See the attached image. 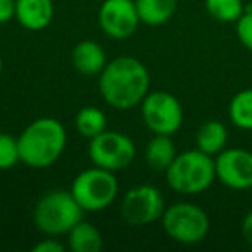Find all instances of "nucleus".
I'll return each mask as SVG.
<instances>
[{"label": "nucleus", "mask_w": 252, "mask_h": 252, "mask_svg": "<svg viewBox=\"0 0 252 252\" xmlns=\"http://www.w3.org/2000/svg\"><path fill=\"white\" fill-rule=\"evenodd\" d=\"M151 76L144 64L130 56L116 57L98 74V90L114 109H131L149 94Z\"/></svg>", "instance_id": "nucleus-1"}, {"label": "nucleus", "mask_w": 252, "mask_h": 252, "mask_svg": "<svg viewBox=\"0 0 252 252\" xmlns=\"http://www.w3.org/2000/svg\"><path fill=\"white\" fill-rule=\"evenodd\" d=\"M66 142L63 123L54 118H40L19 135V158L30 168H49L63 156Z\"/></svg>", "instance_id": "nucleus-2"}, {"label": "nucleus", "mask_w": 252, "mask_h": 252, "mask_svg": "<svg viewBox=\"0 0 252 252\" xmlns=\"http://www.w3.org/2000/svg\"><path fill=\"white\" fill-rule=\"evenodd\" d=\"M216 178V166L213 156L204 154L202 151L182 152L175 158L166 169V182L175 192L192 195L200 193L213 185Z\"/></svg>", "instance_id": "nucleus-3"}, {"label": "nucleus", "mask_w": 252, "mask_h": 252, "mask_svg": "<svg viewBox=\"0 0 252 252\" xmlns=\"http://www.w3.org/2000/svg\"><path fill=\"white\" fill-rule=\"evenodd\" d=\"M33 220L36 228L43 233L63 235L69 233L71 228L83 220V209L71 190H54L38 200Z\"/></svg>", "instance_id": "nucleus-4"}, {"label": "nucleus", "mask_w": 252, "mask_h": 252, "mask_svg": "<svg viewBox=\"0 0 252 252\" xmlns=\"http://www.w3.org/2000/svg\"><path fill=\"white\" fill-rule=\"evenodd\" d=\"M118 180L114 173L104 168H90L81 171L71 185V193L83 211H102L114 202L118 195Z\"/></svg>", "instance_id": "nucleus-5"}, {"label": "nucleus", "mask_w": 252, "mask_h": 252, "mask_svg": "<svg viewBox=\"0 0 252 252\" xmlns=\"http://www.w3.org/2000/svg\"><path fill=\"white\" fill-rule=\"evenodd\" d=\"M162 228L180 244H199L209 233V218L202 207L190 202H178L162 213Z\"/></svg>", "instance_id": "nucleus-6"}, {"label": "nucleus", "mask_w": 252, "mask_h": 252, "mask_svg": "<svg viewBox=\"0 0 252 252\" xmlns=\"http://www.w3.org/2000/svg\"><path fill=\"white\" fill-rule=\"evenodd\" d=\"M88 156L94 166L114 173L131 164L135 159V144L128 135L105 130L97 137L90 138Z\"/></svg>", "instance_id": "nucleus-7"}, {"label": "nucleus", "mask_w": 252, "mask_h": 252, "mask_svg": "<svg viewBox=\"0 0 252 252\" xmlns=\"http://www.w3.org/2000/svg\"><path fill=\"white\" fill-rule=\"evenodd\" d=\"M142 118L156 135H173L182 128L183 109L180 100L168 92H151L140 102Z\"/></svg>", "instance_id": "nucleus-8"}, {"label": "nucleus", "mask_w": 252, "mask_h": 252, "mask_svg": "<svg viewBox=\"0 0 252 252\" xmlns=\"http://www.w3.org/2000/svg\"><path fill=\"white\" fill-rule=\"evenodd\" d=\"M164 209V197L151 185H138L128 190L121 202L123 220L133 226H144L161 220Z\"/></svg>", "instance_id": "nucleus-9"}, {"label": "nucleus", "mask_w": 252, "mask_h": 252, "mask_svg": "<svg viewBox=\"0 0 252 252\" xmlns=\"http://www.w3.org/2000/svg\"><path fill=\"white\" fill-rule=\"evenodd\" d=\"M98 25L111 38L131 36L140 25L135 0H104L98 9Z\"/></svg>", "instance_id": "nucleus-10"}, {"label": "nucleus", "mask_w": 252, "mask_h": 252, "mask_svg": "<svg viewBox=\"0 0 252 252\" xmlns=\"http://www.w3.org/2000/svg\"><path fill=\"white\" fill-rule=\"evenodd\" d=\"M216 178L233 190L252 189V152L245 149H224L214 159Z\"/></svg>", "instance_id": "nucleus-11"}, {"label": "nucleus", "mask_w": 252, "mask_h": 252, "mask_svg": "<svg viewBox=\"0 0 252 252\" xmlns=\"http://www.w3.org/2000/svg\"><path fill=\"white\" fill-rule=\"evenodd\" d=\"M16 19L30 32H42L54 19L52 0H16Z\"/></svg>", "instance_id": "nucleus-12"}, {"label": "nucleus", "mask_w": 252, "mask_h": 252, "mask_svg": "<svg viewBox=\"0 0 252 252\" xmlns=\"http://www.w3.org/2000/svg\"><path fill=\"white\" fill-rule=\"evenodd\" d=\"M73 64L83 76H98L107 64V57L97 42L83 40L73 49Z\"/></svg>", "instance_id": "nucleus-13"}, {"label": "nucleus", "mask_w": 252, "mask_h": 252, "mask_svg": "<svg viewBox=\"0 0 252 252\" xmlns=\"http://www.w3.org/2000/svg\"><path fill=\"white\" fill-rule=\"evenodd\" d=\"M176 147L171 135H156L145 147V162L151 169L158 173H166L176 158Z\"/></svg>", "instance_id": "nucleus-14"}, {"label": "nucleus", "mask_w": 252, "mask_h": 252, "mask_svg": "<svg viewBox=\"0 0 252 252\" xmlns=\"http://www.w3.org/2000/svg\"><path fill=\"white\" fill-rule=\"evenodd\" d=\"M140 23L149 26H161L175 16L176 0H135Z\"/></svg>", "instance_id": "nucleus-15"}, {"label": "nucleus", "mask_w": 252, "mask_h": 252, "mask_svg": "<svg viewBox=\"0 0 252 252\" xmlns=\"http://www.w3.org/2000/svg\"><path fill=\"white\" fill-rule=\"evenodd\" d=\"M197 149L202 151L207 156H218L221 151H224L228 142L226 126L220 121H207L197 131Z\"/></svg>", "instance_id": "nucleus-16"}, {"label": "nucleus", "mask_w": 252, "mask_h": 252, "mask_svg": "<svg viewBox=\"0 0 252 252\" xmlns=\"http://www.w3.org/2000/svg\"><path fill=\"white\" fill-rule=\"evenodd\" d=\"M69 247L73 252H98L102 249L100 231L81 220L69 230Z\"/></svg>", "instance_id": "nucleus-17"}, {"label": "nucleus", "mask_w": 252, "mask_h": 252, "mask_svg": "<svg viewBox=\"0 0 252 252\" xmlns=\"http://www.w3.org/2000/svg\"><path fill=\"white\" fill-rule=\"evenodd\" d=\"M74 126L80 135L94 138L107 130V118H105L104 111H100L98 107H83L78 111Z\"/></svg>", "instance_id": "nucleus-18"}, {"label": "nucleus", "mask_w": 252, "mask_h": 252, "mask_svg": "<svg viewBox=\"0 0 252 252\" xmlns=\"http://www.w3.org/2000/svg\"><path fill=\"white\" fill-rule=\"evenodd\" d=\"M230 119L240 130H252V88L242 90L230 102Z\"/></svg>", "instance_id": "nucleus-19"}, {"label": "nucleus", "mask_w": 252, "mask_h": 252, "mask_svg": "<svg viewBox=\"0 0 252 252\" xmlns=\"http://www.w3.org/2000/svg\"><path fill=\"white\" fill-rule=\"evenodd\" d=\"M206 11L220 23H237L245 9L242 0H206Z\"/></svg>", "instance_id": "nucleus-20"}, {"label": "nucleus", "mask_w": 252, "mask_h": 252, "mask_svg": "<svg viewBox=\"0 0 252 252\" xmlns=\"http://www.w3.org/2000/svg\"><path fill=\"white\" fill-rule=\"evenodd\" d=\"M21 161L18 138L7 133H0V169H9Z\"/></svg>", "instance_id": "nucleus-21"}, {"label": "nucleus", "mask_w": 252, "mask_h": 252, "mask_svg": "<svg viewBox=\"0 0 252 252\" xmlns=\"http://www.w3.org/2000/svg\"><path fill=\"white\" fill-rule=\"evenodd\" d=\"M237 36L242 45L252 52V11H245L237 21Z\"/></svg>", "instance_id": "nucleus-22"}, {"label": "nucleus", "mask_w": 252, "mask_h": 252, "mask_svg": "<svg viewBox=\"0 0 252 252\" xmlns=\"http://www.w3.org/2000/svg\"><path fill=\"white\" fill-rule=\"evenodd\" d=\"M16 18V0H0V25Z\"/></svg>", "instance_id": "nucleus-23"}, {"label": "nucleus", "mask_w": 252, "mask_h": 252, "mask_svg": "<svg viewBox=\"0 0 252 252\" xmlns=\"http://www.w3.org/2000/svg\"><path fill=\"white\" fill-rule=\"evenodd\" d=\"M64 251V245L59 244L57 240L54 238H47V240L40 242L33 247V252H63Z\"/></svg>", "instance_id": "nucleus-24"}, {"label": "nucleus", "mask_w": 252, "mask_h": 252, "mask_svg": "<svg viewBox=\"0 0 252 252\" xmlns=\"http://www.w3.org/2000/svg\"><path fill=\"white\" fill-rule=\"evenodd\" d=\"M242 237L252 247V211L247 213V216L242 221Z\"/></svg>", "instance_id": "nucleus-25"}, {"label": "nucleus", "mask_w": 252, "mask_h": 252, "mask_svg": "<svg viewBox=\"0 0 252 252\" xmlns=\"http://www.w3.org/2000/svg\"><path fill=\"white\" fill-rule=\"evenodd\" d=\"M2 67H4V64H2V57H0V74H2Z\"/></svg>", "instance_id": "nucleus-26"}]
</instances>
